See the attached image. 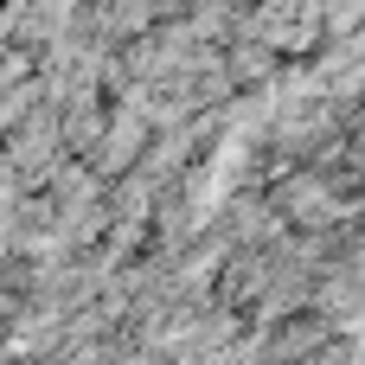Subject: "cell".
<instances>
[{
    "label": "cell",
    "instance_id": "6da1fadb",
    "mask_svg": "<svg viewBox=\"0 0 365 365\" xmlns=\"http://www.w3.org/2000/svg\"><path fill=\"white\" fill-rule=\"evenodd\" d=\"M148 141H154V135H148V122H141L135 109H122V103H109V115H103V135L90 141V154H83L77 167H83V173H90V180H96L103 192H109L115 180H128V173L141 167V154H148Z\"/></svg>",
    "mask_w": 365,
    "mask_h": 365
}]
</instances>
